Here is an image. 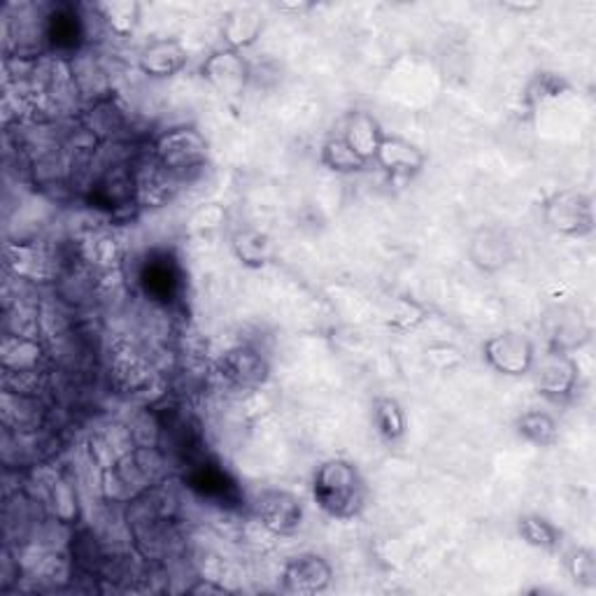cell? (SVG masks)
Instances as JSON below:
<instances>
[{
    "instance_id": "cell-17",
    "label": "cell",
    "mask_w": 596,
    "mask_h": 596,
    "mask_svg": "<svg viewBox=\"0 0 596 596\" xmlns=\"http://www.w3.org/2000/svg\"><path fill=\"white\" fill-rule=\"evenodd\" d=\"M94 10L105 29L117 38H133L143 19V3L137 0H103Z\"/></svg>"
},
{
    "instance_id": "cell-11",
    "label": "cell",
    "mask_w": 596,
    "mask_h": 596,
    "mask_svg": "<svg viewBox=\"0 0 596 596\" xmlns=\"http://www.w3.org/2000/svg\"><path fill=\"white\" fill-rule=\"evenodd\" d=\"M189 63V52L177 38H154L143 44L137 52V71L150 80H173L185 71Z\"/></svg>"
},
{
    "instance_id": "cell-1",
    "label": "cell",
    "mask_w": 596,
    "mask_h": 596,
    "mask_svg": "<svg viewBox=\"0 0 596 596\" xmlns=\"http://www.w3.org/2000/svg\"><path fill=\"white\" fill-rule=\"evenodd\" d=\"M315 506L331 520H354L369 501V485L359 466L342 456L319 464L310 480Z\"/></svg>"
},
{
    "instance_id": "cell-3",
    "label": "cell",
    "mask_w": 596,
    "mask_h": 596,
    "mask_svg": "<svg viewBox=\"0 0 596 596\" xmlns=\"http://www.w3.org/2000/svg\"><path fill=\"white\" fill-rule=\"evenodd\" d=\"M154 162L173 177L187 175L205 166L210 156V143L194 126L168 129L154 141Z\"/></svg>"
},
{
    "instance_id": "cell-26",
    "label": "cell",
    "mask_w": 596,
    "mask_h": 596,
    "mask_svg": "<svg viewBox=\"0 0 596 596\" xmlns=\"http://www.w3.org/2000/svg\"><path fill=\"white\" fill-rule=\"evenodd\" d=\"M187 592L192 596H224V594H232V589L224 587L222 583H217L213 578H198Z\"/></svg>"
},
{
    "instance_id": "cell-2",
    "label": "cell",
    "mask_w": 596,
    "mask_h": 596,
    "mask_svg": "<svg viewBox=\"0 0 596 596\" xmlns=\"http://www.w3.org/2000/svg\"><path fill=\"white\" fill-rule=\"evenodd\" d=\"M547 232L562 238H589L596 226L594 198L583 189H557L541 205Z\"/></svg>"
},
{
    "instance_id": "cell-7",
    "label": "cell",
    "mask_w": 596,
    "mask_h": 596,
    "mask_svg": "<svg viewBox=\"0 0 596 596\" xmlns=\"http://www.w3.org/2000/svg\"><path fill=\"white\" fill-rule=\"evenodd\" d=\"M257 522L273 536H294L304 526V501L287 490H261L255 499Z\"/></svg>"
},
{
    "instance_id": "cell-21",
    "label": "cell",
    "mask_w": 596,
    "mask_h": 596,
    "mask_svg": "<svg viewBox=\"0 0 596 596\" xmlns=\"http://www.w3.org/2000/svg\"><path fill=\"white\" fill-rule=\"evenodd\" d=\"M571 89H573V84L564 75L553 73V71H538V73H534V78L530 82H526V86L522 91V103L530 110H536L549 101H557V99L566 96Z\"/></svg>"
},
{
    "instance_id": "cell-8",
    "label": "cell",
    "mask_w": 596,
    "mask_h": 596,
    "mask_svg": "<svg viewBox=\"0 0 596 596\" xmlns=\"http://www.w3.org/2000/svg\"><path fill=\"white\" fill-rule=\"evenodd\" d=\"M201 78L208 82L222 99H240L251 80V65L243 52L219 48L201 63Z\"/></svg>"
},
{
    "instance_id": "cell-15",
    "label": "cell",
    "mask_w": 596,
    "mask_h": 596,
    "mask_svg": "<svg viewBox=\"0 0 596 596\" xmlns=\"http://www.w3.org/2000/svg\"><path fill=\"white\" fill-rule=\"evenodd\" d=\"M44 357L40 340L29 333H6L0 340V369L3 373L38 371Z\"/></svg>"
},
{
    "instance_id": "cell-22",
    "label": "cell",
    "mask_w": 596,
    "mask_h": 596,
    "mask_svg": "<svg viewBox=\"0 0 596 596\" xmlns=\"http://www.w3.org/2000/svg\"><path fill=\"white\" fill-rule=\"evenodd\" d=\"M319 162L322 166L336 175H354L369 168V162L361 158L342 135H331L319 152Z\"/></svg>"
},
{
    "instance_id": "cell-10",
    "label": "cell",
    "mask_w": 596,
    "mask_h": 596,
    "mask_svg": "<svg viewBox=\"0 0 596 596\" xmlns=\"http://www.w3.org/2000/svg\"><path fill=\"white\" fill-rule=\"evenodd\" d=\"M331 583H333V566L319 553L296 555L282 568V589L287 594L315 596L327 592Z\"/></svg>"
},
{
    "instance_id": "cell-20",
    "label": "cell",
    "mask_w": 596,
    "mask_h": 596,
    "mask_svg": "<svg viewBox=\"0 0 596 596\" xmlns=\"http://www.w3.org/2000/svg\"><path fill=\"white\" fill-rule=\"evenodd\" d=\"M517 536L530 547L543 549V553H557L564 543L559 526L536 513H526L517 520Z\"/></svg>"
},
{
    "instance_id": "cell-18",
    "label": "cell",
    "mask_w": 596,
    "mask_h": 596,
    "mask_svg": "<svg viewBox=\"0 0 596 596\" xmlns=\"http://www.w3.org/2000/svg\"><path fill=\"white\" fill-rule=\"evenodd\" d=\"M515 433L534 448H555L559 441V422L545 410H526L515 420Z\"/></svg>"
},
{
    "instance_id": "cell-13",
    "label": "cell",
    "mask_w": 596,
    "mask_h": 596,
    "mask_svg": "<svg viewBox=\"0 0 596 596\" xmlns=\"http://www.w3.org/2000/svg\"><path fill=\"white\" fill-rule=\"evenodd\" d=\"M264 31H266V17L259 8H251V6H240V8L228 10L219 27L224 48L238 50V52H245L247 48H251V44H257Z\"/></svg>"
},
{
    "instance_id": "cell-9",
    "label": "cell",
    "mask_w": 596,
    "mask_h": 596,
    "mask_svg": "<svg viewBox=\"0 0 596 596\" xmlns=\"http://www.w3.org/2000/svg\"><path fill=\"white\" fill-rule=\"evenodd\" d=\"M219 376L238 389H247V392H257L270 380V363L251 346H234L217 359Z\"/></svg>"
},
{
    "instance_id": "cell-6",
    "label": "cell",
    "mask_w": 596,
    "mask_h": 596,
    "mask_svg": "<svg viewBox=\"0 0 596 596\" xmlns=\"http://www.w3.org/2000/svg\"><path fill=\"white\" fill-rule=\"evenodd\" d=\"M466 255L475 270L483 275H496L517 259V247L506 226L480 224L469 238Z\"/></svg>"
},
{
    "instance_id": "cell-27",
    "label": "cell",
    "mask_w": 596,
    "mask_h": 596,
    "mask_svg": "<svg viewBox=\"0 0 596 596\" xmlns=\"http://www.w3.org/2000/svg\"><path fill=\"white\" fill-rule=\"evenodd\" d=\"M501 8H506L511 12H517V14H530V12H538L543 8L541 0H503Z\"/></svg>"
},
{
    "instance_id": "cell-4",
    "label": "cell",
    "mask_w": 596,
    "mask_h": 596,
    "mask_svg": "<svg viewBox=\"0 0 596 596\" xmlns=\"http://www.w3.org/2000/svg\"><path fill=\"white\" fill-rule=\"evenodd\" d=\"M530 376L534 380L536 392L543 399L564 403L576 394L580 382V366L573 352L547 348L543 354H536Z\"/></svg>"
},
{
    "instance_id": "cell-23",
    "label": "cell",
    "mask_w": 596,
    "mask_h": 596,
    "mask_svg": "<svg viewBox=\"0 0 596 596\" xmlns=\"http://www.w3.org/2000/svg\"><path fill=\"white\" fill-rule=\"evenodd\" d=\"M427 317H429V310L424 304L415 301V298H410V296H401L394 301L392 312L387 315V327L399 333H408V331H415L420 325H424Z\"/></svg>"
},
{
    "instance_id": "cell-24",
    "label": "cell",
    "mask_w": 596,
    "mask_h": 596,
    "mask_svg": "<svg viewBox=\"0 0 596 596\" xmlns=\"http://www.w3.org/2000/svg\"><path fill=\"white\" fill-rule=\"evenodd\" d=\"M564 568L568 578L583 589L596 587V555L592 547H573L564 557Z\"/></svg>"
},
{
    "instance_id": "cell-28",
    "label": "cell",
    "mask_w": 596,
    "mask_h": 596,
    "mask_svg": "<svg viewBox=\"0 0 596 596\" xmlns=\"http://www.w3.org/2000/svg\"><path fill=\"white\" fill-rule=\"evenodd\" d=\"M275 8L282 10V12H308V10H312L315 6H312V3H278Z\"/></svg>"
},
{
    "instance_id": "cell-12",
    "label": "cell",
    "mask_w": 596,
    "mask_h": 596,
    "mask_svg": "<svg viewBox=\"0 0 596 596\" xmlns=\"http://www.w3.org/2000/svg\"><path fill=\"white\" fill-rule=\"evenodd\" d=\"M373 164L389 177H415L427 166V152L397 133H384Z\"/></svg>"
},
{
    "instance_id": "cell-14",
    "label": "cell",
    "mask_w": 596,
    "mask_h": 596,
    "mask_svg": "<svg viewBox=\"0 0 596 596\" xmlns=\"http://www.w3.org/2000/svg\"><path fill=\"white\" fill-rule=\"evenodd\" d=\"M228 247H232L236 261H240L249 270L266 268L275 259V245L270 236L255 226L236 228V232L228 236Z\"/></svg>"
},
{
    "instance_id": "cell-5",
    "label": "cell",
    "mask_w": 596,
    "mask_h": 596,
    "mask_svg": "<svg viewBox=\"0 0 596 596\" xmlns=\"http://www.w3.org/2000/svg\"><path fill=\"white\" fill-rule=\"evenodd\" d=\"M534 340L520 331H501L483 342V359L490 369L503 378L530 376L536 361Z\"/></svg>"
},
{
    "instance_id": "cell-16",
    "label": "cell",
    "mask_w": 596,
    "mask_h": 596,
    "mask_svg": "<svg viewBox=\"0 0 596 596\" xmlns=\"http://www.w3.org/2000/svg\"><path fill=\"white\" fill-rule=\"evenodd\" d=\"M387 131L380 126V122L366 110H352L346 117V126H342V137L346 143L366 162L373 164V156L378 152V145Z\"/></svg>"
},
{
    "instance_id": "cell-19",
    "label": "cell",
    "mask_w": 596,
    "mask_h": 596,
    "mask_svg": "<svg viewBox=\"0 0 596 596\" xmlns=\"http://www.w3.org/2000/svg\"><path fill=\"white\" fill-rule=\"evenodd\" d=\"M371 420L384 443H399L408 433V415L394 397H378L371 405Z\"/></svg>"
},
{
    "instance_id": "cell-25",
    "label": "cell",
    "mask_w": 596,
    "mask_h": 596,
    "mask_svg": "<svg viewBox=\"0 0 596 596\" xmlns=\"http://www.w3.org/2000/svg\"><path fill=\"white\" fill-rule=\"evenodd\" d=\"M52 499H54L56 517L65 524H71L78 517V494H75L73 485L59 477L52 487Z\"/></svg>"
}]
</instances>
